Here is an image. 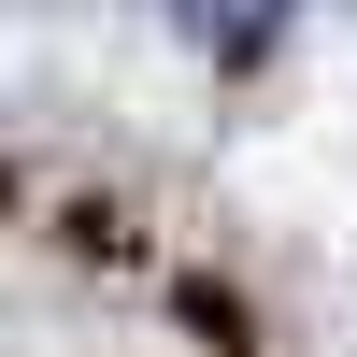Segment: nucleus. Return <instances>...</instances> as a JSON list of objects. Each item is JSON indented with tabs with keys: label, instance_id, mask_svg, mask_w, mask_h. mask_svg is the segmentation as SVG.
<instances>
[{
	"label": "nucleus",
	"instance_id": "nucleus-1",
	"mask_svg": "<svg viewBox=\"0 0 357 357\" xmlns=\"http://www.w3.org/2000/svg\"><path fill=\"white\" fill-rule=\"evenodd\" d=\"M172 15H186V29H200L215 57H257V43L286 29V0H172Z\"/></svg>",
	"mask_w": 357,
	"mask_h": 357
}]
</instances>
